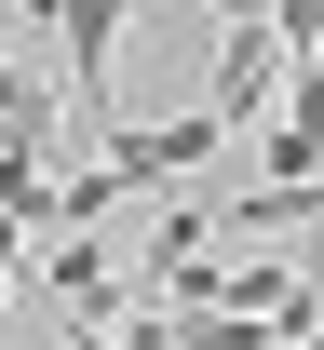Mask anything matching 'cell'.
I'll return each mask as SVG.
<instances>
[{
    "label": "cell",
    "mask_w": 324,
    "mask_h": 350,
    "mask_svg": "<svg viewBox=\"0 0 324 350\" xmlns=\"http://www.w3.org/2000/svg\"><path fill=\"white\" fill-rule=\"evenodd\" d=\"M0 310H14V269H0Z\"/></svg>",
    "instance_id": "5"
},
{
    "label": "cell",
    "mask_w": 324,
    "mask_h": 350,
    "mask_svg": "<svg viewBox=\"0 0 324 350\" xmlns=\"http://www.w3.org/2000/svg\"><path fill=\"white\" fill-rule=\"evenodd\" d=\"M230 148V135L203 122V108H176V122H122L108 148H95V175H108V202H136V189H176V175H203Z\"/></svg>",
    "instance_id": "2"
},
{
    "label": "cell",
    "mask_w": 324,
    "mask_h": 350,
    "mask_svg": "<svg viewBox=\"0 0 324 350\" xmlns=\"http://www.w3.org/2000/svg\"><path fill=\"white\" fill-rule=\"evenodd\" d=\"M41 283L68 297V323H82V337H108V310H122V283H108V256H95V243H41Z\"/></svg>",
    "instance_id": "3"
},
{
    "label": "cell",
    "mask_w": 324,
    "mask_h": 350,
    "mask_svg": "<svg viewBox=\"0 0 324 350\" xmlns=\"http://www.w3.org/2000/svg\"><path fill=\"white\" fill-rule=\"evenodd\" d=\"M297 216H324V189H243L203 216V243H257V229H297Z\"/></svg>",
    "instance_id": "4"
},
{
    "label": "cell",
    "mask_w": 324,
    "mask_h": 350,
    "mask_svg": "<svg viewBox=\"0 0 324 350\" xmlns=\"http://www.w3.org/2000/svg\"><path fill=\"white\" fill-rule=\"evenodd\" d=\"M41 27H54V54H68V122L108 148V135H122L108 122V68H122V27H136V14H122V0H54Z\"/></svg>",
    "instance_id": "1"
}]
</instances>
